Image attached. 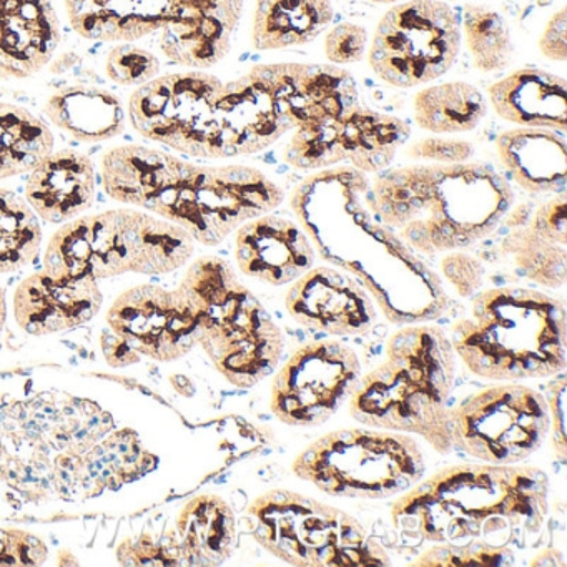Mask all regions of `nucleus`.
I'll use <instances>...</instances> for the list:
<instances>
[{
  "label": "nucleus",
  "mask_w": 567,
  "mask_h": 567,
  "mask_svg": "<svg viewBox=\"0 0 567 567\" xmlns=\"http://www.w3.org/2000/svg\"><path fill=\"white\" fill-rule=\"evenodd\" d=\"M547 491L536 466L453 464L404 491L391 520L403 540L520 550L543 533Z\"/></svg>",
  "instance_id": "obj_1"
},
{
  "label": "nucleus",
  "mask_w": 567,
  "mask_h": 567,
  "mask_svg": "<svg viewBox=\"0 0 567 567\" xmlns=\"http://www.w3.org/2000/svg\"><path fill=\"white\" fill-rule=\"evenodd\" d=\"M102 184L112 200L154 212L207 247L285 200L284 190L258 168L190 164L138 145L104 155Z\"/></svg>",
  "instance_id": "obj_2"
},
{
  "label": "nucleus",
  "mask_w": 567,
  "mask_h": 567,
  "mask_svg": "<svg viewBox=\"0 0 567 567\" xmlns=\"http://www.w3.org/2000/svg\"><path fill=\"white\" fill-rule=\"evenodd\" d=\"M367 204L408 247L431 257L493 235L514 205V192L481 162L414 164L380 172Z\"/></svg>",
  "instance_id": "obj_3"
},
{
  "label": "nucleus",
  "mask_w": 567,
  "mask_h": 567,
  "mask_svg": "<svg viewBox=\"0 0 567 567\" xmlns=\"http://www.w3.org/2000/svg\"><path fill=\"white\" fill-rule=\"evenodd\" d=\"M456 353L434 324H411L391 334L386 358L361 374L348 410L358 423L423 437L437 453L453 450L450 398Z\"/></svg>",
  "instance_id": "obj_4"
},
{
  "label": "nucleus",
  "mask_w": 567,
  "mask_h": 567,
  "mask_svg": "<svg viewBox=\"0 0 567 567\" xmlns=\"http://www.w3.org/2000/svg\"><path fill=\"white\" fill-rule=\"evenodd\" d=\"M464 367L491 381L539 380L567 367V315L560 298L533 288L474 295L470 315L450 334Z\"/></svg>",
  "instance_id": "obj_5"
},
{
  "label": "nucleus",
  "mask_w": 567,
  "mask_h": 567,
  "mask_svg": "<svg viewBox=\"0 0 567 567\" xmlns=\"http://www.w3.org/2000/svg\"><path fill=\"white\" fill-rule=\"evenodd\" d=\"M65 11L89 41L152 39L172 64L205 71L230 52L244 0H65Z\"/></svg>",
  "instance_id": "obj_6"
},
{
  "label": "nucleus",
  "mask_w": 567,
  "mask_h": 567,
  "mask_svg": "<svg viewBox=\"0 0 567 567\" xmlns=\"http://www.w3.org/2000/svg\"><path fill=\"white\" fill-rule=\"evenodd\" d=\"M318 190L353 227L363 245L340 267L363 281L384 317L396 324L423 323L447 307L443 285L393 230L381 224L367 204V175L353 167L334 168L310 177Z\"/></svg>",
  "instance_id": "obj_7"
},
{
  "label": "nucleus",
  "mask_w": 567,
  "mask_h": 567,
  "mask_svg": "<svg viewBox=\"0 0 567 567\" xmlns=\"http://www.w3.org/2000/svg\"><path fill=\"white\" fill-rule=\"evenodd\" d=\"M178 288L197 313V344L228 383L247 390L275 373L284 333L227 260L197 258Z\"/></svg>",
  "instance_id": "obj_8"
},
{
  "label": "nucleus",
  "mask_w": 567,
  "mask_h": 567,
  "mask_svg": "<svg viewBox=\"0 0 567 567\" xmlns=\"http://www.w3.org/2000/svg\"><path fill=\"white\" fill-rule=\"evenodd\" d=\"M195 240L178 225L137 210L74 218L52 235L42 271L59 278L165 275L185 267Z\"/></svg>",
  "instance_id": "obj_9"
},
{
  "label": "nucleus",
  "mask_w": 567,
  "mask_h": 567,
  "mask_svg": "<svg viewBox=\"0 0 567 567\" xmlns=\"http://www.w3.org/2000/svg\"><path fill=\"white\" fill-rule=\"evenodd\" d=\"M251 534L284 563L303 567L390 566V554L360 520L338 507L288 489H274L248 506Z\"/></svg>",
  "instance_id": "obj_10"
},
{
  "label": "nucleus",
  "mask_w": 567,
  "mask_h": 567,
  "mask_svg": "<svg viewBox=\"0 0 567 567\" xmlns=\"http://www.w3.org/2000/svg\"><path fill=\"white\" fill-rule=\"evenodd\" d=\"M291 471L328 496L388 499L420 483L426 461L410 434L343 427L305 447Z\"/></svg>",
  "instance_id": "obj_11"
},
{
  "label": "nucleus",
  "mask_w": 567,
  "mask_h": 567,
  "mask_svg": "<svg viewBox=\"0 0 567 567\" xmlns=\"http://www.w3.org/2000/svg\"><path fill=\"white\" fill-rule=\"evenodd\" d=\"M453 450L487 464H519L549 436L546 396L516 381L481 388L450 411Z\"/></svg>",
  "instance_id": "obj_12"
},
{
  "label": "nucleus",
  "mask_w": 567,
  "mask_h": 567,
  "mask_svg": "<svg viewBox=\"0 0 567 567\" xmlns=\"http://www.w3.org/2000/svg\"><path fill=\"white\" fill-rule=\"evenodd\" d=\"M461 48V22L441 0H406L378 22L371 71L391 87L413 89L443 78Z\"/></svg>",
  "instance_id": "obj_13"
},
{
  "label": "nucleus",
  "mask_w": 567,
  "mask_h": 567,
  "mask_svg": "<svg viewBox=\"0 0 567 567\" xmlns=\"http://www.w3.org/2000/svg\"><path fill=\"white\" fill-rule=\"evenodd\" d=\"M224 82L204 71L175 72L141 85L128 102L142 137L197 158H228L217 101Z\"/></svg>",
  "instance_id": "obj_14"
},
{
  "label": "nucleus",
  "mask_w": 567,
  "mask_h": 567,
  "mask_svg": "<svg viewBox=\"0 0 567 567\" xmlns=\"http://www.w3.org/2000/svg\"><path fill=\"white\" fill-rule=\"evenodd\" d=\"M305 64L257 65L224 84L217 117L228 158L257 154L301 125Z\"/></svg>",
  "instance_id": "obj_15"
},
{
  "label": "nucleus",
  "mask_w": 567,
  "mask_h": 567,
  "mask_svg": "<svg viewBox=\"0 0 567 567\" xmlns=\"http://www.w3.org/2000/svg\"><path fill=\"white\" fill-rule=\"evenodd\" d=\"M361 374L360 358L348 344H301L271 381V413L288 426H321L350 401Z\"/></svg>",
  "instance_id": "obj_16"
},
{
  "label": "nucleus",
  "mask_w": 567,
  "mask_h": 567,
  "mask_svg": "<svg viewBox=\"0 0 567 567\" xmlns=\"http://www.w3.org/2000/svg\"><path fill=\"white\" fill-rule=\"evenodd\" d=\"M410 134V125L401 118L357 104L334 121L295 128L284 161L301 171L350 162L363 174H380L393 164Z\"/></svg>",
  "instance_id": "obj_17"
},
{
  "label": "nucleus",
  "mask_w": 567,
  "mask_h": 567,
  "mask_svg": "<svg viewBox=\"0 0 567 567\" xmlns=\"http://www.w3.org/2000/svg\"><path fill=\"white\" fill-rule=\"evenodd\" d=\"M107 323L132 350L152 360H181L197 344V313L178 287L131 288L112 305Z\"/></svg>",
  "instance_id": "obj_18"
},
{
  "label": "nucleus",
  "mask_w": 567,
  "mask_h": 567,
  "mask_svg": "<svg viewBox=\"0 0 567 567\" xmlns=\"http://www.w3.org/2000/svg\"><path fill=\"white\" fill-rule=\"evenodd\" d=\"M288 315L301 327L331 337H361L378 320L373 298L353 278L331 267H313L288 288Z\"/></svg>",
  "instance_id": "obj_19"
},
{
  "label": "nucleus",
  "mask_w": 567,
  "mask_h": 567,
  "mask_svg": "<svg viewBox=\"0 0 567 567\" xmlns=\"http://www.w3.org/2000/svg\"><path fill=\"white\" fill-rule=\"evenodd\" d=\"M315 248L295 221L265 214L237 228L235 260L241 274L270 287L293 284L315 267Z\"/></svg>",
  "instance_id": "obj_20"
},
{
  "label": "nucleus",
  "mask_w": 567,
  "mask_h": 567,
  "mask_svg": "<svg viewBox=\"0 0 567 567\" xmlns=\"http://www.w3.org/2000/svg\"><path fill=\"white\" fill-rule=\"evenodd\" d=\"M102 303L104 297L97 280H59L38 271L16 290L14 317L25 333L45 337L87 323L97 317Z\"/></svg>",
  "instance_id": "obj_21"
},
{
  "label": "nucleus",
  "mask_w": 567,
  "mask_h": 567,
  "mask_svg": "<svg viewBox=\"0 0 567 567\" xmlns=\"http://www.w3.org/2000/svg\"><path fill=\"white\" fill-rule=\"evenodd\" d=\"M61 44L52 0H0V78L39 74Z\"/></svg>",
  "instance_id": "obj_22"
},
{
  "label": "nucleus",
  "mask_w": 567,
  "mask_h": 567,
  "mask_svg": "<svg viewBox=\"0 0 567 567\" xmlns=\"http://www.w3.org/2000/svg\"><path fill=\"white\" fill-rule=\"evenodd\" d=\"M95 167L81 152H51L29 175L25 198L32 210L49 224H65L94 204Z\"/></svg>",
  "instance_id": "obj_23"
},
{
  "label": "nucleus",
  "mask_w": 567,
  "mask_h": 567,
  "mask_svg": "<svg viewBox=\"0 0 567 567\" xmlns=\"http://www.w3.org/2000/svg\"><path fill=\"white\" fill-rule=\"evenodd\" d=\"M503 121L519 127L567 131V82L543 69H517L487 89Z\"/></svg>",
  "instance_id": "obj_24"
},
{
  "label": "nucleus",
  "mask_w": 567,
  "mask_h": 567,
  "mask_svg": "<svg viewBox=\"0 0 567 567\" xmlns=\"http://www.w3.org/2000/svg\"><path fill=\"white\" fill-rule=\"evenodd\" d=\"M501 164L529 194L566 192L567 144L564 132L520 127L497 137Z\"/></svg>",
  "instance_id": "obj_25"
},
{
  "label": "nucleus",
  "mask_w": 567,
  "mask_h": 567,
  "mask_svg": "<svg viewBox=\"0 0 567 567\" xmlns=\"http://www.w3.org/2000/svg\"><path fill=\"white\" fill-rule=\"evenodd\" d=\"M174 536L184 566H221L237 546V517L224 497L198 494L182 507Z\"/></svg>",
  "instance_id": "obj_26"
},
{
  "label": "nucleus",
  "mask_w": 567,
  "mask_h": 567,
  "mask_svg": "<svg viewBox=\"0 0 567 567\" xmlns=\"http://www.w3.org/2000/svg\"><path fill=\"white\" fill-rule=\"evenodd\" d=\"M55 127L85 144L111 141L125 128L124 105L104 89L75 84L59 89L45 102Z\"/></svg>",
  "instance_id": "obj_27"
},
{
  "label": "nucleus",
  "mask_w": 567,
  "mask_h": 567,
  "mask_svg": "<svg viewBox=\"0 0 567 567\" xmlns=\"http://www.w3.org/2000/svg\"><path fill=\"white\" fill-rule=\"evenodd\" d=\"M333 18L331 0H257L251 42L261 52L307 45Z\"/></svg>",
  "instance_id": "obj_28"
},
{
  "label": "nucleus",
  "mask_w": 567,
  "mask_h": 567,
  "mask_svg": "<svg viewBox=\"0 0 567 567\" xmlns=\"http://www.w3.org/2000/svg\"><path fill=\"white\" fill-rule=\"evenodd\" d=\"M417 127L436 135L466 134L487 114V102L474 85L447 82L417 92L413 102Z\"/></svg>",
  "instance_id": "obj_29"
},
{
  "label": "nucleus",
  "mask_w": 567,
  "mask_h": 567,
  "mask_svg": "<svg viewBox=\"0 0 567 567\" xmlns=\"http://www.w3.org/2000/svg\"><path fill=\"white\" fill-rule=\"evenodd\" d=\"M54 151L51 128L25 109L0 104V181L28 174Z\"/></svg>",
  "instance_id": "obj_30"
},
{
  "label": "nucleus",
  "mask_w": 567,
  "mask_h": 567,
  "mask_svg": "<svg viewBox=\"0 0 567 567\" xmlns=\"http://www.w3.org/2000/svg\"><path fill=\"white\" fill-rule=\"evenodd\" d=\"M517 277L546 288H560L567 278L566 247L539 237L529 227L511 228L501 238L496 251Z\"/></svg>",
  "instance_id": "obj_31"
},
{
  "label": "nucleus",
  "mask_w": 567,
  "mask_h": 567,
  "mask_svg": "<svg viewBox=\"0 0 567 567\" xmlns=\"http://www.w3.org/2000/svg\"><path fill=\"white\" fill-rule=\"evenodd\" d=\"M42 228L28 200L0 188V274H14L38 258Z\"/></svg>",
  "instance_id": "obj_32"
},
{
  "label": "nucleus",
  "mask_w": 567,
  "mask_h": 567,
  "mask_svg": "<svg viewBox=\"0 0 567 567\" xmlns=\"http://www.w3.org/2000/svg\"><path fill=\"white\" fill-rule=\"evenodd\" d=\"M460 22L477 71L497 72L509 68L514 45L509 28L499 12L486 4H466Z\"/></svg>",
  "instance_id": "obj_33"
},
{
  "label": "nucleus",
  "mask_w": 567,
  "mask_h": 567,
  "mask_svg": "<svg viewBox=\"0 0 567 567\" xmlns=\"http://www.w3.org/2000/svg\"><path fill=\"white\" fill-rule=\"evenodd\" d=\"M516 550L506 547L480 546H450L436 544L424 550L411 566L423 567H486L514 566L517 563Z\"/></svg>",
  "instance_id": "obj_34"
},
{
  "label": "nucleus",
  "mask_w": 567,
  "mask_h": 567,
  "mask_svg": "<svg viewBox=\"0 0 567 567\" xmlns=\"http://www.w3.org/2000/svg\"><path fill=\"white\" fill-rule=\"evenodd\" d=\"M161 59L135 44H118L111 49L105 61V72L115 84L141 85L154 81L161 74Z\"/></svg>",
  "instance_id": "obj_35"
},
{
  "label": "nucleus",
  "mask_w": 567,
  "mask_h": 567,
  "mask_svg": "<svg viewBox=\"0 0 567 567\" xmlns=\"http://www.w3.org/2000/svg\"><path fill=\"white\" fill-rule=\"evenodd\" d=\"M104 450L105 453L99 454V457H102L105 464L97 463L92 457H87V460L97 466V471H104L105 467L111 466L112 473H117L121 481H125V483H131L135 477L151 470L147 466V461L155 460L152 454L142 450L137 434L132 430L112 434L109 440L104 441Z\"/></svg>",
  "instance_id": "obj_36"
},
{
  "label": "nucleus",
  "mask_w": 567,
  "mask_h": 567,
  "mask_svg": "<svg viewBox=\"0 0 567 567\" xmlns=\"http://www.w3.org/2000/svg\"><path fill=\"white\" fill-rule=\"evenodd\" d=\"M118 563L125 566H181V554L174 530H168L158 543L148 533L127 537L117 550Z\"/></svg>",
  "instance_id": "obj_37"
},
{
  "label": "nucleus",
  "mask_w": 567,
  "mask_h": 567,
  "mask_svg": "<svg viewBox=\"0 0 567 567\" xmlns=\"http://www.w3.org/2000/svg\"><path fill=\"white\" fill-rule=\"evenodd\" d=\"M48 557V546L34 534L0 527V566H42Z\"/></svg>",
  "instance_id": "obj_38"
},
{
  "label": "nucleus",
  "mask_w": 567,
  "mask_h": 567,
  "mask_svg": "<svg viewBox=\"0 0 567 567\" xmlns=\"http://www.w3.org/2000/svg\"><path fill=\"white\" fill-rule=\"evenodd\" d=\"M367 44V29L343 22L328 32L324 39V54L334 65L357 64L364 58Z\"/></svg>",
  "instance_id": "obj_39"
},
{
  "label": "nucleus",
  "mask_w": 567,
  "mask_h": 567,
  "mask_svg": "<svg viewBox=\"0 0 567 567\" xmlns=\"http://www.w3.org/2000/svg\"><path fill=\"white\" fill-rule=\"evenodd\" d=\"M441 271L451 287L463 298L474 297L483 287L486 275V268L480 258L461 254V250L453 251L441 260Z\"/></svg>",
  "instance_id": "obj_40"
},
{
  "label": "nucleus",
  "mask_w": 567,
  "mask_h": 567,
  "mask_svg": "<svg viewBox=\"0 0 567 567\" xmlns=\"http://www.w3.org/2000/svg\"><path fill=\"white\" fill-rule=\"evenodd\" d=\"M474 145L460 138L426 137L413 142L406 148L411 161L434 162V164H461L470 162Z\"/></svg>",
  "instance_id": "obj_41"
},
{
  "label": "nucleus",
  "mask_w": 567,
  "mask_h": 567,
  "mask_svg": "<svg viewBox=\"0 0 567 567\" xmlns=\"http://www.w3.org/2000/svg\"><path fill=\"white\" fill-rule=\"evenodd\" d=\"M527 227L536 231L539 237L553 241V244L566 247L567 241V197L566 192L557 194V197L544 202L536 212L530 215Z\"/></svg>",
  "instance_id": "obj_42"
},
{
  "label": "nucleus",
  "mask_w": 567,
  "mask_h": 567,
  "mask_svg": "<svg viewBox=\"0 0 567 567\" xmlns=\"http://www.w3.org/2000/svg\"><path fill=\"white\" fill-rule=\"evenodd\" d=\"M564 398H566V378L560 373L559 380L554 381L547 391V408H549L550 417V443H553L554 453L560 461H566L567 443L566 430H564Z\"/></svg>",
  "instance_id": "obj_43"
},
{
  "label": "nucleus",
  "mask_w": 567,
  "mask_h": 567,
  "mask_svg": "<svg viewBox=\"0 0 567 567\" xmlns=\"http://www.w3.org/2000/svg\"><path fill=\"white\" fill-rule=\"evenodd\" d=\"M540 54L550 61L564 62L567 59V11L560 8L544 28L539 39Z\"/></svg>",
  "instance_id": "obj_44"
},
{
  "label": "nucleus",
  "mask_w": 567,
  "mask_h": 567,
  "mask_svg": "<svg viewBox=\"0 0 567 567\" xmlns=\"http://www.w3.org/2000/svg\"><path fill=\"white\" fill-rule=\"evenodd\" d=\"M102 350H104L105 360L111 367L125 368L141 361V354L128 347L127 341L122 340L114 331H105L102 334Z\"/></svg>",
  "instance_id": "obj_45"
},
{
  "label": "nucleus",
  "mask_w": 567,
  "mask_h": 567,
  "mask_svg": "<svg viewBox=\"0 0 567 567\" xmlns=\"http://www.w3.org/2000/svg\"><path fill=\"white\" fill-rule=\"evenodd\" d=\"M533 212V204L524 202V204L516 205V207H511V210L507 212L506 217L501 221V225L509 228V230L511 228L526 227V225L529 224Z\"/></svg>",
  "instance_id": "obj_46"
},
{
  "label": "nucleus",
  "mask_w": 567,
  "mask_h": 567,
  "mask_svg": "<svg viewBox=\"0 0 567 567\" xmlns=\"http://www.w3.org/2000/svg\"><path fill=\"white\" fill-rule=\"evenodd\" d=\"M529 566H564L563 553L559 549H554V547H547L530 560Z\"/></svg>",
  "instance_id": "obj_47"
},
{
  "label": "nucleus",
  "mask_w": 567,
  "mask_h": 567,
  "mask_svg": "<svg viewBox=\"0 0 567 567\" xmlns=\"http://www.w3.org/2000/svg\"><path fill=\"white\" fill-rule=\"evenodd\" d=\"M6 320H8V300H6V290L0 287V348H2V331H4Z\"/></svg>",
  "instance_id": "obj_48"
},
{
  "label": "nucleus",
  "mask_w": 567,
  "mask_h": 567,
  "mask_svg": "<svg viewBox=\"0 0 567 567\" xmlns=\"http://www.w3.org/2000/svg\"><path fill=\"white\" fill-rule=\"evenodd\" d=\"M374 4H398V2H403V0H371Z\"/></svg>",
  "instance_id": "obj_49"
}]
</instances>
